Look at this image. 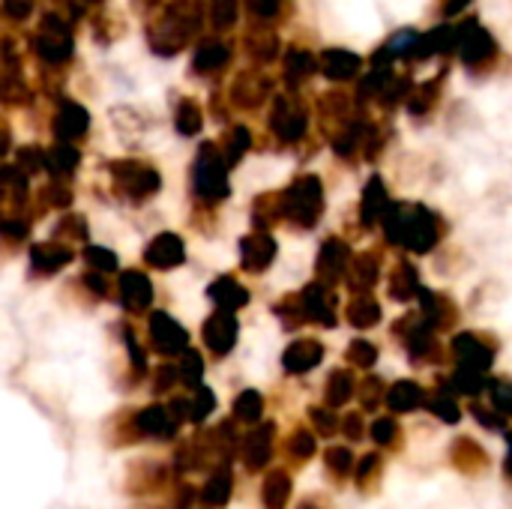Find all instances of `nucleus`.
Segmentation results:
<instances>
[{
    "label": "nucleus",
    "mask_w": 512,
    "mask_h": 509,
    "mask_svg": "<svg viewBox=\"0 0 512 509\" xmlns=\"http://www.w3.org/2000/svg\"><path fill=\"white\" fill-rule=\"evenodd\" d=\"M384 234L390 243L408 246L411 252H432L441 231H438V219L426 210V207H414L411 213H405L402 207H390L384 213Z\"/></svg>",
    "instance_id": "1"
},
{
    "label": "nucleus",
    "mask_w": 512,
    "mask_h": 509,
    "mask_svg": "<svg viewBox=\"0 0 512 509\" xmlns=\"http://www.w3.org/2000/svg\"><path fill=\"white\" fill-rule=\"evenodd\" d=\"M324 210V192H321V180L318 177H300L285 195H282V216H288L291 222L312 228L318 222Z\"/></svg>",
    "instance_id": "2"
},
{
    "label": "nucleus",
    "mask_w": 512,
    "mask_h": 509,
    "mask_svg": "<svg viewBox=\"0 0 512 509\" xmlns=\"http://www.w3.org/2000/svg\"><path fill=\"white\" fill-rule=\"evenodd\" d=\"M195 192L207 201L228 195V165L213 144H204L195 162Z\"/></svg>",
    "instance_id": "3"
},
{
    "label": "nucleus",
    "mask_w": 512,
    "mask_h": 509,
    "mask_svg": "<svg viewBox=\"0 0 512 509\" xmlns=\"http://www.w3.org/2000/svg\"><path fill=\"white\" fill-rule=\"evenodd\" d=\"M114 180H117V189L132 198H150L159 189V174L141 162H117Z\"/></svg>",
    "instance_id": "4"
},
{
    "label": "nucleus",
    "mask_w": 512,
    "mask_h": 509,
    "mask_svg": "<svg viewBox=\"0 0 512 509\" xmlns=\"http://www.w3.org/2000/svg\"><path fill=\"white\" fill-rule=\"evenodd\" d=\"M150 339H153L156 351L168 354V357L186 351V342H189L186 330L171 315H165V312H153V318H150Z\"/></svg>",
    "instance_id": "5"
},
{
    "label": "nucleus",
    "mask_w": 512,
    "mask_h": 509,
    "mask_svg": "<svg viewBox=\"0 0 512 509\" xmlns=\"http://www.w3.org/2000/svg\"><path fill=\"white\" fill-rule=\"evenodd\" d=\"M204 342L216 357H225L237 345V318L231 312H216L204 324Z\"/></svg>",
    "instance_id": "6"
},
{
    "label": "nucleus",
    "mask_w": 512,
    "mask_h": 509,
    "mask_svg": "<svg viewBox=\"0 0 512 509\" xmlns=\"http://www.w3.org/2000/svg\"><path fill=\"white\" fill-rule=\"evenodd\" d=\"M276 258V243L270 234L258 231V234H249L240 240V261L249 273H261L273 264Z\"/></svg>",
    "instance_id": "7"
},
{
    "label": "nucleus",
    "mask_w": 512,
    "mask_h": 509,
    "mask_svg": "<svg viewBox=\"0 0 512 509\" xmlns=\"http://www.w3.org/2000/svg\"><path fill=\"white\" fill-rule=\"evenodd\" d=\"M300 309L309 321L333 327L336 324V306H333V294L324 285H306L300 294Z\"/></svg>",
    "instance_id": "8"
},
{
    "label": "nucleus",
    "mask_w": 512,
    "mask_h": 509,
    "mask_svg": "<svg viewBox=\"0 0 512 509\" xmlns=\"http://www.w3.org/2000/svg\"><path fill=\"white\" fill-rule=\"evenodd\" d=\"M183 258H186V249H183V240L177 234L153 237V243L144 252V261L156 270H174L177 264H183Z\"/></svg>",
    "instance_id": "9"
},
{
    "label": "nucleus",
    "mask_w": 512,
    "mask_h": 509,
    "mask_svg": "<svg viewBox=\"0 0 512 509\" xmlns=\"http://www.w3.org/2000/svg\"><path fill=\"white\" fill-rule=\"evenodd\" d=\"M324 360V345L318 339H297L288 345V351L282 354V363L291 375H306L312 372L318 363Z\"/></svg>",
    "instance_id": "10"
},
{
    "label": "nucleus",
    "mask_w": 512,
    "mask_h": 509,
    "mask_svg": "<svg viewBox=\"0 0 512 509\" xmlns=\"http://www.w3.org/2000/svg\"><path fill=\"white\" fill-rule=\"evenodd\" d=\"M153 300V285L141 270H126L120 276V303L129 312H144Z\"/></svg>",
    "instance_id": "11"
},
{
    "label": "nucleus",
    "mask_w": 512,
    "mask_h": 509,
    "mask_svg": "<svg viewBox=\"0 0 512 509\" xmlns=\"http://www.w3.org/2000/svg\"><path fill=\"white\" fill-rule=\"evenodd\" d=\"M453 354L459 357V363L465 369H474V372H486L492 366V348L480 342V336L474 333H459L453 339Z\"/></svg>",
    "instance_id": "12"
},
{
    "label": "nucleus",
    "mask_w": 512,
    "mask_h": 509,
    "mask_svg": "<svg viewBox=\"0 0 512 509\" xmlns=\"http://www.w3.org/2000/svg\"><path fill=\"white\" fill-rule=\"evenodd\" d=\"M39 54L48 60H66L72 54V39L69 30L60 18L48 15L45 18V33L39 36Z\"/></svg>",
    "instance_id": "13"
},
{
    "label": "nucleus",
    "mask_w": 512,
    "mask_h": 509,
    "mask_svg": "<svg viewBox=\"0 0 512 509\" xmlns=\"http://www.w3.org/2000/svg\"><path fill=\"white\" fill-rule=\"evenodd\" d=\"M348 255H351L348 252V243H342L336 237L324 240V246L318 252V273H321V279L339 282L348 273Z\"/></svg>",
    "instance_id": "14"
},
{
    "label": "nucleus",
    "mask_w": 512,
    "mask_h": 509,
    "mask_svg": "<svg viewBox=\"0 0 512 509\" xmlns=\"http://www.w3.org/2000/svg\"><path fill=\"white\" fill-rule=\"evenodd\" d=\"M273 456V426L267 423L264 429H255L243 438V462L249 471H261Z\"/></svg>",
    "instance_id": "15"
},
{
    "label": "nucleus",
    "mask_w": 512,
    "mask_h": 509,
    "mask_svg": "<svg viewBox=\"0 0 512 509\" xmlns=\"http://www.w3.org/2000/svg\"><path fill=\"white\" fill-rule=\"evenodd\" d=\"M135 426H138V432L153 435V438H174L180 420L168 408H144V411H138Z\"/></svg>",
    "instance_id": "16"
},
{
    "label": "nucleus",
    "mask_w": 512,
    "mask_h": 509,
    "mask_svg": "<svg viewBox=\"0 0 512 509\" xmlns=\"http://www.w3.org/2000/svg\"><path fill=\"white\" fill-rule=\"evenodd\" d=\"M69 261H72V249H66L60 243H36L30 249V267H33V273H57Z\"/></svg>",
    "instance_id": "17"
},
{
    "label": "nucleus",
    "mask_w": 512,
    "mask_h": 509,
    "mask_svg": "<svg viewBox=\"0 0 512 509\" xmlns=\"http://www.w3.org/2000/svg\"><path fill=\"white\" fill-rule=\"evenodd\" d=\"M87 123H90L87 111L75 102H66L60 108V114L54 117V132H57V138L72 141V138H81L87 132Z\"/></svg>",
    "instance_id": "18"
},
{
    "label": "nucleus",
    "mask_w": 512,
    "mask_h": 509,
    "mask_svg": "<svg viewBox=\"0 0 512 509\" xmlns=\"http://www.w3.org/2000/svg\"><path fill=\"white\" fill-rule=\"evenodd\" d=\"M210 297L216 300V306H222V312H237L240 306L249 303V291L237 279H231V276L216 279L210 285Z\"/></svg>",
    "instance_id": "19"
},
{
    "label": "nucleus",
    "mask_w": 512,
    "mask_h": 509,
    "mask_svg": "<svg viewBox=\"0 0 512 509\" xmlns=\"http://www.w3.org/2000/svg\"><path fill=\"white\" fill-rule=\"evenodd\" d=\"M390 210V198H387V189H384V183L375 177V180H369V186H366V195H363V207H360V213H363V222L366 225H378L381 219H384V213Z\"/></svg>",
    "instance_id": "20"
},
{
    "label": "nucleus",
    "mask_w": 512,
    "mask_h": 509,
    "mask_svg": "<svg viewBox=\"0 0 512 509\" xmlns=\"http://www.w3.org/2000/svg\"><path fill=\"white\" fill-rule=\"evenodd\" d=\"M345 279H348V288L351 291H357V294H366L375 282H378V258L375 255H360L351 267H348V273H345Z\"/></svg>",
    "instance_id": "21"
},
{
    "label": "nucleus",
    "mask_w": 512,
    "mask_h": 509,
    "mask_svg": "<svg viewBox=\"0 0 512 509\" xmlns=\"http://www.w3.org/2000/svg\"><path fill=\"white\" fill-rule=\"evenodd\" d=\"M420 402H423V390L414 381H399L387 393V408L396 411V414H411V411L420 408Z\"/></svg>",
    "instance_id": "22"
},
{
    "label": "nucleus",
    "mask_w": 512,
    "mask_h": 509,
    "mask_svg": "<svg viewBox=\"0 0 512 509\" xmlns=\"http://www.w3.org/2000/svg\"><path fill=\"white\" fill-rule=\"evenodd\" d=\"M417 291H420L417 267H414V264H408V261H402V264L393 270V276H390V297H393V300H399V303H405V300L417 297Z\"/></svg>",
    "instance_id": "23"
},
{
    "label": "nucleus",
    "mask_w": 512,
    "mask_h": 509,
    "mask_svg": "<svg viewBox=\"0 0 512 509\" xmlns=\"http://www.w3.org/2000/svg\"><path fill=\"white\" fill-rule=\"evenodd\" d=\"M273 129H276L285 141H297V138L306 132V117H303V111H297V108L279 102V108H276V114H273Z\"/></svg>",
    "instance_id": "24"
},
{
    "label": "nucleus",
    "mask_w": 512,
    "mask_h": 509,
    "mask_svg": "<svg viewBox=\"0 0 512 509\" xmlns=\"http://www.w3.org/2000/svg\"><path fill=\"white\" fill-rule=\"evenodd\" d=\"M348 321L354 324V327H360V330H366V327H375L378 321H381V306H378V300H372L369 294H357L351 303H348Z\"/></svg>",
    "instance_id": "25"
},
{
    "label": "nucleus",
    "mask_w": 512,
    "mask_h": 509,
    "mask_svg": "<svg viewBox=\"0 0 512 509\" xmlns=\"http://www.w3.org/2000/svg\"><path fill=\"white\" fill-rule=\"evenodd\" d=\"M267 509H285L288 498H291V477L285 471H273L264 483V492H261Z\"/></svg>",
    "instance_id": "26"
},
{
    "label": "nucleus",
    "mask_w": 512,
    "mask_h": 509,
    "mask_svg": "<svg viewBox=\"0 0 512 509\" xmlns=\"http://www.w3.org/2000/svg\"><path fill=\"white\" fill-rule=\"evenodd\" d=\"M231 489H234V483H231V474H228L225 468H219V471L210 477V483L204 486L201 498H204V504H207L210 509H219L228 504V498H231Z\"/></svg>",
    "instance_id": "27"
},
{
    "label": "nucleus",
    "mask_w": 512,
    "mask_h": 509,
    "mask_svg": "<svg viewBox=\"0 0 512 509\" xmlns=\"http://www.w3.org/2000/svg\"><path fill=\"white\" fill-rule=\"evenodd\" d=\"M78 150L75 147H69V144H57V147H51L48 153H45V168L51 171V174H57V177H63V174H72L75 168H78Z\"/></svg>",
    "instance_id": "28"
},
{
    "label": "nucleus",
    "mask_w": 512,
    "mask_h": 509,
    "mask_svg": "<svg viewBox=\"0 0 512 509\" xmlns=\"http://www.w3.org/2000/svg\"><path fill=\"white\" fill-rule=\"evenodd\" d=\"M354 396V378L348 369H336L327 381V405L330 408H342L348 405V399Z\"/></svg>",
    "instance_id": "29"
},
{
    "label": "nucleus",
    "mask_w": 512,
    "mask_h": 509,
    "mask_svg": "<svg viewBox=\"0 0 512 509\" xmlns=\"http://www.w3.org/2000/svg\"><path fill=\"white\" fill-rule=\"evenodd\" d=\"M225 63H228V48H225L219 39L204 42V45L198 48V54H195V69H198V72H213V69H219V66H225Z\"/></svg>",
    "instance_id": "30"
},
{
    "label": "nucleus",
    "mask_w": 512,
    "mask_h": 509,
    "mask_svg": "<svg viewBox=\"0 0 512 509\" xmlns=\"http://www.w3.org/2000/svg\"><path fill=\"white\" fill-rule=\"evenodd\" d=\"M213 408H216V396H213L207 387H195V390H192V399H186V417H189L192 423L207 420V417L213 414Z\"/></svg>",
    "instance_id": "31"
},
{
    "label": "nucleus",
    "mask_w": 512,
    "mask_h": 509,
    "mask_svg": "<svg viewBox=\"0 0 512 509\" xmlns=\"http://www.w3.org/2000/svg\"><path fill=\"white\" fill-rule=\"evenodd\" d=\"M234 414H237L243 423H258L261 414H264V399H261V393H255V390L240 393L237 402H234Z\"/></svg>",
    "instance_id": "32"
},
{
    "label": "nucleus",
    "mask_w": 512,
    "mask_h": 509,
    "mask_svg": "<svg viewBox=\"0 0 512 509\" xmlns=\"http://www.w3.org/2000/svg\"><path fill=\"white\" fill-rule=\"evenodd\" d=\"M450 387H456L459 393H465V396H480L483 390H486V378H483V372H474V369H459L450 381H447Z\"/></svg>",
    "instance_id": "33"
},
{
    "label": "nucleus",
    "mask_w": 512,
    "mask_h": 509,
    "mask_svg": "<svg viewBox=\"0 0 512 509\" xmlns=\"http://www.w3.org/2000/svg\"><path fill=\"white\" fill-rule=\"evenodd\" d=\"M174 123H177V132H180V135H195V132L201 129V108H198L195 102H189V99L180 102Z\"/></svg>",
    "instance_id": "34"
},
{
    "label": "nucleus",
    "mask_w": 512,
    "mask_h": 509,
    "mask_svg": "<svg viewBox=\"0 0 512 509\" xmlns=\"http://www.w3.org/2000/svg\"><path fill=\"white\" fill-rule=\"evenodd\" d=\"M177 375H180V381L189 384L192 390L201 387V375H204L201 354H198V351H186V354H183V363H180V369H177Z\"/></svg>",
    "instance_id": "35"
},
{
    "label": "nucleus",
    "mask_w": 512,
    "mask_h": 509,
    "mask_svg": "<svg viewBox=\"0 0 512 509\" xmlns=\"http://www.w3.org/2000/svg\"><path fill=\"white\" fill-rule=\"evenodd\" d=\"M324 462H327L330 474H336V477H348V474L354 471V453H351L348 447H333V450H327Z\"/></svg>",
    "instance_id": "36"
},
{
    "label": "nucleus",
    "mask_w": 512,
    "mask_h": 509,
    "mask_svg": "<svg viewBox=\"0 0 512 509\" xmlns=\"http://www.w3.org/2000/svg\"><path fill=\"white\" fill-rule=\"evenodd\" d=\"M348 360H351L354 366H360V369H369V366H375V360H378V348H375L372 342H366V339H354L351 348H348Z\"/></svg>",
    "instance_id": "37"
},
{
    "label": "nucleus",
    "mask_w": 512,
    "mask_h": 509,
    "mask_svg": "<svg viewBox=\"0 0 512 509\" xmlns=\"http://www.w3.org/2000/svg\"><path fill=\"white\" fill-rule=\"evenodd\" d=\"M429 411H432L438 420H444V423H459V420H462V411H459V405H456L450 396H444V393H438V396L429 402Z\"/></svg>",
    "instance_id": "38"
},
{
    "label": "nucleus",
    "mask_w": 512,
    "mask_h": 509,
    "mask_svg": "<svg viewBox=\"0 0 512 509\" xmlns=\"http://www.w3.org/2000/svg\"><path fill=\"white\" fill-rule=\"evenodd\" d=\"M246 147H249V132L246 129H234L228 135V144H225V165L240 162V156L246 153Z\"/></svg>",
    "instance_id": "39"
},
{
    "label": "nucleus",
    "mask_w": 512,
    "mask_h": 509,
    "mask_svg": "<svg viewBox=\"0 0 512 509\" xmlns=\"http://www.w3.org/2000/svg\"><path fill=\"white\" fill-rule=\"evenodd\" d=\"M84 258H87V264H90L93 270H99V273H108V270L117 267V255L108 252V249H102V246H87Z\"/></svg>",
    "instance_id": "40"
},
{
    "label": "nucleus",
    "mask_w": 512,
    "mask_h": 509,
    "mask_svg": "<svg viewBox=\"0 0 512 509\" xmlns=\"http://www.w3.org/2000/svg\"><path fill=\"white\" fill-rule=\"evenodd\" d=\"M288 453H291L294 459H309V456H315V438H312V432H294L291 441H288Z\"/></svg>",
    "instance_id": "41"
},
{
    "label": "nucleus",
    "mask_w": 512,
    "mask_h": 509,
    "mask_svg": "<svg viewBox=\"0 0 512 509\" xmlns=\"http://www.w3.org/2000/svg\"><path fill=\"white\" fill-rule=\"evenodd\" d=\"M492 405L501 417H512V384L507 381L492 384Z\"/></svg>",
    "instance_id": "42"
},
{
    "label": "nucleus",
    "mask_w": 512,
    "mask_h": 509,
    "mask_svg": "<svg viewBox=\"0 0 512 509\" xmlns=\"http://www.w3.org/2000/svg\"><path fill=\"white\" fill-rule=\"evenodd\" d=\"M372 438H375V444H381V447L393 444V441L399 438V426H396V420H390V417L375 420V423H372Z\"/></svg>",
    "instance_id": "43"
},
{
    "label": "nucleus",
    "mask_w": 512,
    "mask_h": 509,
    "mask_svg": "<svg viewBox=\"0 0 512 509\" xmlns=\"http://www.w3.org/2000/svg\"><path fill=\"white\" fill-rule=\"evenodd\" d=\"M57 237H69V240H87V222L81 216H66L57 225Z\"/></svg>",
    "instance_id": "44"
},
{
    "label": "nucleus",
    "mask_w": 512,
    "mask_h": 509,
    "mask_svg": "<svg viewBox=\"0 0 512 509\" xmlns=\"http://www.w3.org/2000/svg\"><path fill=\"white\" fill-rule=\"evenodd\" d=\"M327 72H330L333 78L351 75V72H354V57H348V54H327Z\"/></svg>",
    "instance_id": "45"
},
{
    "label": "nucleus",
    "mask_w": 512,
    "mask_h": 509,
    "mask_svg": "<svg viewBox=\"0 0 512 509\" xmlns=\"http://www.w3.org/2000/svg\"><path fill=\"white\" fill-rule=\"evenodd\" d=\"M42 195H45V204H48V207H69V204H72V192H69L66 186H60V183L48 186Z\"/></svg>",
    "instance_id": "46"
},
{
    "label": "nucleus",
    "mask_w": 512,
    "mask_h": 509,
    "mask_svg": "<svg viewBox=\"0 0 512 509\" xmlns=\"http://www.w3.org/2000/svg\"><path fill=\"white\" fill-rule=\"evenodd\" d=\"M384 396V384L378 378H369L360 390V399H363V408H375Z\"/></svg>",
    "instance_id": "47"
},
{
    "label": "nucleus",
    "mask_w": 512,
    "mask_h": 509,
    "mask_svg": "<svg viewBox=\"0 0 512 509\" xmlns=\"http://www.w3.org/2000/svg\"><path fill=\"white\" fill-rule=\"evenodd\" d=\"M27 222L24 219H18V216H12V219H0V234H6L9 240H24V234H27Z\"/></svg>",
    "instance_id": "48"
},
{
    "label": "nucleus",
    "mask_w": 512,
    "mask_h": 509,
    "mask_svg": "<svg viewBox=\"0 0 512 509\" xmlns=\"http://www.w3.org/2000/svg\"><path fill=\"white\" fill-rule=\"evenodd\" d=\"M312 423L318 426V432H321V435H333V432H336V417H333V411L312 408Z\"/></svg>",
    "instance_id": "49"
},
{
    "label": "nucleus",
    "mask_w": 512,
    "mask_h": 509,
    "mask_svg": "<svg viewBox=\"0 0 512 509\" xmlns=\"http://www.w3.org/2000/svg\"><path fill=\"white\" fill-rule=\"evenodd\" d=\"M234 12H237L234 0H216V3H213V21H216L219 27L231 24V21H234Z\"/></svg>",
    "instance_id": "50"
},
{
    "label": "nucleus",
    "mask_w": 512,
    "mask_h": 509,
    "mask_svg": "<svg viewBox=\"0 0 512 509\" xmlns=\"http://www.w3.org/2000/svg\"><path fill=\"white\" fill-rule=\"evenodd\" d=\"M471 414H474L486 429H498V432L504 429V417H501V414H489V408H483V405H474Z\"/></svg>",
    "instance_id": "51"
},
{
    "label": "nucleus",
    "mask_w": 512,
    "mask_h": 509,
    "mask_svg": "<svg viewBox=\"0 0 512 509\" xmlns=\"http://www.w3.org/2000/svg\"><path fill=\"white\" fill-rule=\"evenodd\" d=\"M174 381H180L177 369H174V366H162V369L156 372V381H153V387H156L159 393H165V390H171V387H174Z\"/></svg>",
    "instance_id": "52"
},
{
    "label": "nucleus",
    "mask_w": 512,
    "mask_h": 509,
    "mask_svg": "<svg viewBox=\"0 0 512 509\" xmlns=\"http://www.w3.org/2000/svg\"><path fill=\"white\" fill-rule=\"evenodd\" d=\"M42 165H45V153H39L36 147L21 150V168H24V171H36V168H42Z\"/></svg>",
    "instance_id": "53"
},
{
    "label": "nucleus",
    "mask_w": 512,
    "mask_h": 509,
    "mask_svg": "<svg viewBox=\"0 0 512 509\" xmlns=\"http://www.w3.org/2000/svg\"><path fill=\"white\" fill-rule=\"evenodd\" d=\"M3 9L12 18H24L30 12V0H3Z\"/></svg>",
    "instance_id": "54"
},
{
    "label": "nucleus",
    "mask_w": 512,
    "mask_h": 509,
    "mask_svg": "<svg viewBox=\"0 0 512 509\" xmlns=\"http://www.w3.org/2000/svg\"><path fill=\"white\" fill-rule=\"evenodd\" d=\"M342 429H345V435L351 438V441H357V438H363V420L357 417V414H351L345 423H342Z\"/></svg>",
    "instance_id": "55"
},
{
    "label": "nucleus",
    "mask_w": 512,
    "mask_h": 509,
    "mask_svg": "<svg viewBox=\"0 0 512 509\" xmlns=\"http://www.w3.org/2000/svg\"><path fill=\"white\" fill-rule=\"evenodd\" d=\"M375 471H378V456H372V453H369V456H363V459H360L357 480H366V477H369V474H375Z\"/></svg>",
    "instance_id": "56"
},
{
    "label": "nucleus",
    "mask_w": 512,
    "mask_h": 509,
    "mask_svg": "<svg viewBox=\"0 0 512 509\" xmlns=\"http://www.w3.org/2000/svg\"><path fill=\"white\" fill-rule=\"evenodd\" d=\"M252 3V9L258 12V15H264V18H270L273 12H276V6H279V0H249Z\"/></svg>",
    "instance_id": "57"
},
{
    "label": "nucleus",
    "mask_w": 512,
    "mask_h": 509,
    "mask_svg": "<svg viewBox=\"0 0 512 509\" xmlns=\"http://www.w3.org/2000/svg\"><path fill=\"white\" fill-rule=\"evenodd\" d=\"M300 509H318V507H312V504H303V507Z\"/></svg>",
    "instance_id": "58"
}]
</instances>
